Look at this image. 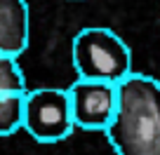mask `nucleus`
Here are the masks:
<instances>
[{
	"mask_svg": "<svg viewBox=\"0 0 160 155\" xmlns=\"http://www.w3.org/2000/svg\"><path fill=\"white\" fill-rule=\"evenodd\" d=\"M31 40L26 0H0V54L21 56Z\"/></svg>",
	"mask_w": 160,
	"mask_h": 155,
	"instance_id": "obj_5",
	"label": "nucleus"
},
{
	"mask_svg": "<svg viewBox=\"0 0 160 155\" xmlns=\"http://www.w3.org/2000/svg\"><path fill=\"white\" fill-rule=\"evenodd\" d=\"M75 127L106 132L118 108V85L78 78L68 87Z\"/></svg>",
	"mask_w": 160,
	"mask_h": 155,
	"instance_id": "obj_4",
	"label": "nucleus"
},
{
	"mask_svg": "<svg viewBox=\"0 0 160 155\" xmlns=\"http://www.w3.org/2000/svg\"><path fill=\"white\" fill-rule=\"evenodd\" d=\"M26 94H0V134L12 136L26 125Z\"/></svg>",
	"mask_w": 160,
	"mask_h": 155,
	"instance_id": "obj_6",
	"label": "nucleus"
},
{
	"mask_svg": "<svg viewBox=\"0 0 160 155\" xmlns=\"http://www.w3.org/2000/svg\"><path fill=\"white\" fill-rule=\"evenodd\" d=\"M73 68L78 78L104 80L120 85L132 75V52L115 31L104 26H87L78 31L71 45Z\"/></svg>",
	"mask_w": 160,
	"mask_h": 155,
	"instance_id": "obj_2",
	"label": "nucleus"
},
{
	"mask_svg": "<svg viewBox=\"0 0 160 155\" xmlns=\"http://www.w3.org/2000/svg\"><path fill=\"white\" fill-rule=\"evenodd\" d=\"M104 134L118 155H160V80L127 75L118 85V108Z\"/></svg>",
	"mask_w": 160,
	"mask_h": 155,
	"instance_id": "obj_1",
	"label": "nucleus"
},
{
	"mask_svg": "<svg viewBox=\"0 0 160 155\" xmlns=\"http://www.w3.org/2000/svg\"><path fill=\"white\" fill-rule=\"evenodd\" d=\"M26 75L19 66V56L0 54V94H24Z\"/></svg>",
	"mask_w": 160,
	"mask_h": 155,
	"instance_id": "obj_7",
	"label": "nucleus"
},
{
	"mask_svg": "<svg viewBox=\"0 0 160 155\" xmlns=\"http://www.w3.org/2000/svg\"><path fill=\"white\" fill-rule=\"evenodd\" d=\"M24 129L40 143H57L73 134L75 120L68 90L40 87V90L28 92Z\"/></svg>",
	"mask_w": 160,
	"mask_h": 155,
	"instance_id": "obj_3",
	"label": "nucleus"
}]
</instances>
